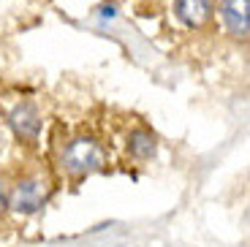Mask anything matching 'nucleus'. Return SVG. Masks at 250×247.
<instances>
[{"label": "nucleus", "mask_w": 250, "mask_h": 247, "mask_svg": "<svg viewBox=\"0 0 250 247\" xmlns=\"http://www.w3.org/2000/svg\"><path fill=\"white\" fill-rule=\"evenodd\" d=\"M65 166L76 174H87L104 166V149L93 139H76L65 149Z\"/></svg>", "instance_id": "f257e3e1"}, {"label": "nucleus", "mask_w": 250, "mask_h": 247, "mask_svg": "<svg viewBox=\"0 0 250 247\" xmlns=\"http://www.w3.org/2000/svg\"><path fill=\"white\" fill-rule=\"evenodd\" d=\"M46 201V182L41 179H27V182H19L17 190L8 198V206L14 212H22V215H33L44 206Z\"/></svg>", "instance_id": "f03ea898"}, {"label": "nucleus", "mask_w": 250, "mask_h": 247, "mask_svg": "<svg viewBox=\"0 0 250 247\" xmlns=\"http://www.w3.org/2000/svg\"><path fill=\"white\" fill-rule=\"evenodd\" d=\"M220 17L231 36L250 38V0H220Z\"/></svg>", "instance_id": "7ed1b4c3"}, {"label": "nucleus", "mask_w": 250, "mask_h": 247, "mask_svg": "<svg viewBox=\"0 0 250 247\" xmlns=\"http://www.w3.org/2000/svg\"><path fill=\"white\" fill-rule=\"evenodd\" d=\"M8 123H11L14 133H17L19 139H27V142H33V139L38 136V130H41V120H38V111L33 109L30 103H19L17 109L11 111Z\"/></svg>", "instance_id": "20e7f679"}, {"label": "nucleus", "mask_w": 250, "mask_h": 247, "mask_svg": "<svg viewBox=\"0 0 250 247\" xmlns=\"http://www.w3.org/2000/svg\"><path fill=\"white\" fill-rule=\"evenodd\" d=\"M209 14H212L209 0H177V17H180L188 27L207 25Z\"/></svg>", "instance_id": "39448f33"}, {"label": "nucleus", "mask_w": 250, "mask_h": 247, "mask_svg": "<svg viewBox=\"0 0 250 247\" xmlns=\"http://www.w3.org/2000/svg\"><path fill=\"white\" fill-rule=\"evenodd\" d=\"M128 147L136 158H150V155H155V136L150 130H133L128 139Z\"/></svg>", "instance_id": "423d86ee"}, {"label": "nucleus", "mask_w": 250, "mask_h": 247, "mask_svg": "<svg viewBox=\"0 0 250 247\" xmlns=\"http://www.w3.org/2000/svg\"><path fill=\"white\" fill-rule=\"evenodd\" d=\"M101 17H114V6H106L104 11H101Z\"/></svg>", "instance_id": "0eeeda50"}, {"label": "nucleus", "mask_w": 250, "mask_h": 247, "mask_svg": "<svg viewBox=\"0 0 250 247\" xmlns=\"http://www.w3.org/2000/svg\"><path fill=\"white\" fill-rule=\"evenodd\" d=\"M0 206H6V193H3V187H0Z\"/></svg>", "instance_id": "6e6552de"}]
</instances>
